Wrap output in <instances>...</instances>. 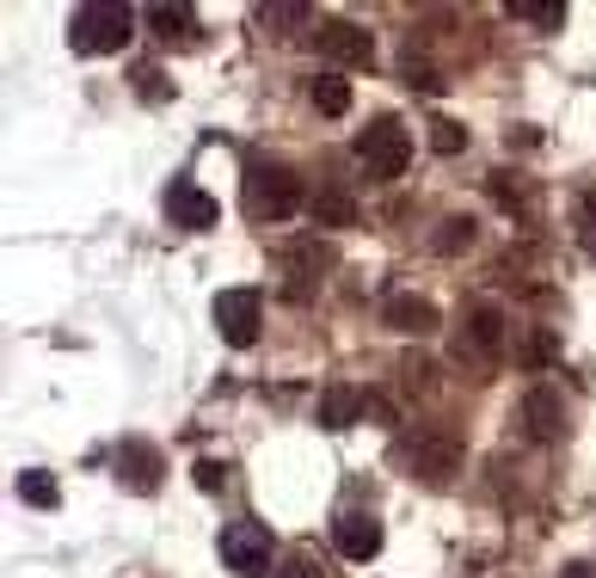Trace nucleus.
Here are the masks:
<instances>
[{
  "instance_id": "f257e3e1",
  "label": "nucleus",
  "mask_w": 596,
  "mask_h": 578,
  "mask_svg": "<svg viewBox=\"0 0 596 578\" xmlns=\"http://www.w3.org/2000/svg\"><path fill=\"white\" fill-rule=\"evenodd\" d=\"M307 210V191L290 167L277 160H252L246 167V216L252 222H290V216Z\"/></svg>"
},
{
  "instance_id": "f03ea898",
  "label": "nucleus",
  "mask_w": 596,
  "mask_h": 578,
  "mask_svg": "<svg viewBox=\"0 0 596 578\" xmlns=\"http://www.w3.org/2000/svg\"><path fill=\"white\" fill-rule=\"evenodd\" d=\"M357 160H363V172H370L375 185H394L400 172L412 167V130L400 118H375V123H363V136H357Z\"/></svg>"
},
{
  "instance_id": "7ed1b4c3",
  "label": "nucleus",
  "mask_w": 596,
  "mask_h": 578,
  "mask_svg": "<svg viewBox=\"0 0 596 578\" xmlns=\"http://www.w3.org/2000/svg\"><path fill=\"white\" fill-rule=\"evenodd\" d=\"M135 31V13L130 7H74V19H68V43H74L80 56H111L123 50Z\"/></svg>"
},
{
  "instance_id": "20e7f679",
  "label": "nucleus",
  "mask_w": 596,
  "mask_h": 578,
  "mask_svg": "<svg viewBox=\"0 0 596 578\" xmlns=\"http://www.w3.org/2000/svg\"><path fill=\"white\" fill-rule=\"evenodd\" d=\"M215 548H222L228 572H240V578H265V572H271V548H277V541H271V529H265V524H228Z\"/></svg>"
},
{
  "instance_id": "39448f33",
  "label": "nucleus",
  "mask_w": 596,
  "mask_h": 578,
  "mask_svg": "<svg viewBox=\"0 0 596 578\" xmlns=\"http://www.w3.org/2000/svg\"><path fill=\"white\" fill-rule=\"evenodd\" d=\"M210 315H215V332H222L234 351H246V345L259 339V315H265V302H259V289H222Z\"/></svg>"
},
{
  "instance_id": "423d86ee",
  "label": "nucleus",
  "mask_w": 596,
  "mask_h": 578,
  "mask_svg": "<svg viewBox=\"0 0 596 578\" xmlns=\"http://www.w3.org/2000/svg\"><path fill=\"white\" fill-rule=\"evenodd\" d=\"M412 474H424L431 487L455 480V474H462V437H449V431H418V437H412Z\"/></svg>"
},
{
  "instance_id": "0eeeda50",
  "label": "nucleus",
  "mask_w": 596,
  "mask_h": 578,
  "mask_svg": "<svg viewBox=\"0 0 596 578\" xmlns=\"http://www.w3.org/2000/svg\"><path fill=\"white\" fill-rule=\"evenodd\" d=\"M166 216H173V228H191V235H203V228H215V198L203 191V185L191 179H173L166 185Z\"/></svg>"
},
{
  "instance_id": "6e6552de",
  "label": "nucleus",
  "mask_w": 596,
  "mask_h": 578,
  "mask_svg": "<svg viewBox=\"0 0 596 578\" xmlns=\"http://www.w3.org/2000/svg\"><path fill=\"white\" fill-rule=\"evenodd\" d=\"M314 38H320V50H326L332 62H351V68H370L375 62V38L363 26H351V19H326Z\"/></svg>"
},
{
  "instance_id": "1a4fd4ad",
  "label": "nucleus",
  "mask_w": 596,
  "mask_h": 578,
  "mask_svg": "<svg viewBox=\"0 0 596 578\" xmlns=\"http://www.w3.org/2000/svg\"><path fill=\"white\" fill-rule=\"evenodd\" d=\"M382 320L394 332H406V339H431V332L443 327V315H437V302H424V296H387V308H382Z\"/></svg>"
},
{
  "instance_id": "9d476101",
  "label": "nucleus",
  "mask_w": 596,
  "mask_h": 578,
  "mask_svg": "<svg viewBox=\"0 0 596 578\" xmlns=\"http://www.w3.org/2000/svg\"><path fill=\"white\" fill-rule=\"evenodd\" d=\"M523 431H529L535 444H554V437L566 431V407H559L554 388H529V395H523Z\"/></svg>"
},
{
  "instance_id": "9b49d317",
  "label": "nucleus",
  "mask_w": 596,
  "mask_h": 578,
  "mask_svg": "<svg viewBox=\"0 0 596 578\" xmlns=\"http://www.w3.org/2000/svg\"><path fill=\"white\" fill-rule=\"evenodd\" d=\"M332 541H339L345 560H375V554H382V524H375L370 511H345L339 529H332Z\"/></svg>"
},
{
  "instance_id": "f8f14e48",
  "label": "nucleus",
  "mask_w": 596,
  "mask_h": 578,
  "mask_svg": "<svg viewBox=\"0 0 596 578\" xmlns=\"http://www.w3.org/2000/svg\"><path fill=\"white\" fill-rule=\"evenodd\" d=\"M363 407H370V395H363V388H351V381H332L326 395H320V425H326V431H351V425L363 419Z\"/></svg>"
},
{
  "instance_id": "ddd939ff",
  "label": "nucleus",
  "mask_w": 596,
  "mask_h": 578,
  "mask_svg": "<svg viewBox=\"0 0 596 578\" xmlns=\"http://www.w3.org/2000/svg\"><path fill=\"white\" fill-rule=\"evenodd\" d=\"M467 339H474L479 357H498L504 351V308L498 302H479L474 315H467Z\"/></svg>"
},
{
  "instance_id": "4468645a",
  "label": "nucleus",
  "mask_w": 596,
  "mask_h": 578,
  "mask_svg": "<svg viewBox=\"0 0 596 578\" xmlns=\"http://www.w3.org/2000/svg\"><path fill=\"white\" fill-rule=\"evenodd\" d=\"M307 99H314L320 118H345V111H351V80H339V74H314V80H307Z\"/></svg>"
},
{
  "instance_id": "2eb2a0df",
  "label": "nucleus",
  "mask_w": 596,
  "mask_h": 578,
  "mask_svg": "<svg viewBox=\"0 0 596 578\" xmlns=\"http://www.w3.org/2000/svg\"><path fill=\"white\" fill-rule=\"evenodd\" d=\"M118 468L130 474L135 492H148V487H154V474H160V456H154L148 444H123V449H118Z\"/></svg>"
},
{
  "instance_id": "dca6fc26",
  "label": "nucleus",
  "mask_w": 596,
  "mask_h": 578,
  "mask_svg": "<svg viewBox=\"0 0 596 578\" xmlns=\"http://www.w3.org/2000/svg\"><path fill=\"white\" fill-rule=\"evenodd\" d=\"M474 235H479V228H474V216H443V222H437V235H431V247H437L443 259H455V252H467V247H474Z\"/></svg>"
},
{
  "instance_id": "f3484780",
  "label": "nucleus",
  "mask_w": 596,
  "mask_h": 578,
  "mask_svg": "<svg viewBox=\"0 0 596 578\" xmlns=\"http://www.w3.org/2000/svg\"><path fill=\"white\" fill-rule=\"evenodd\" d=\"M13 492H19V499H26V505H31V511H50V505L62 499V492H55V480H50V474H43V468H26V474H19V480H13Z\"/></svg>"
},
{
  "instance_id": "a211bd4d",
  "label": "nucleus",
  "mask_w": 596,
  "mask_h": 578,
  "mask_svg": "<svg viewBox=\"0 0 596 578\" xmlns=\"http://www.w3.org/2000/svg\"><path fill=\"white\" fill-rule=\"evenodd\" d=\"M351 222H357V203L345 191H320L314 198V228H351Z\"/></svg>"
},
{
  "instance_id": "6ab92c4d",
  "label": "nucleus",
  "mask_w": 596,
  "mask_h": 578,
  "mask_svg": "<svg viewBox=\"0 0 596 578\" xmlns=\"http://www.w3.org/2000/svg\"><path fill=\"white\" fill-rule=\"evenodd\" d=\"M148 26H154L160 38H191V31H198V13H191V7H148Z\"/></svg>"
},
{
  "instance_id": "aec40b11",
  "label": "nucleus",
  "mask_w": 596,
  "mask_h": 578,
  "mask_svg": "<svg viewBox=\"0 0 596 578\" xmlns=\"http://www.w3.org/2000/svg\"><path fill=\"white\" fill-rule=\"evenodd\" d=\"M511 13L529 19V26H547V31L566 26V7H559V0H511Z\"/></svg>"
},
{
  "instance_id": "412c9836",
  "label": "nucleus",
  "mask_w": 596,
  "mask_h": 578,
  "mask_svg": "<svg viewBox=\"0 0 596 578\" xmlns=\"http://www.w3.org/2000/svg\"><path fill=\"white\" fill-rule=\"evenodd\" d=\"M259 26H271V31L307 26V7H302V0H271V7H259Z\"/></svg>"
},
{
  "instance_id": "4be33fe9",
  "label": "nucleus",
  "mask_w": 596,
  "mask_h": 578,
  "mask_svg": "<svg viewBox=\"0 0 596 578\" xmlns=\"http://www.w3.org/2000/svg\"><path fill=\"white\" fill-rule=\"evenodd\" d=\"M486 191H492V198L504 203V210L529 216V203H523V179H517V172H492V179H486Z\"/></svg>"
},
{
  "instance_id": "5701e85b",
  "label": "nucleus",
  "mask_w": 596,
  "mask_h": 578,
  "mask_svg": "<svg viewBox=\"0 0 596 578\" xmlns=\"http://www.w3.org/2000/svg\"><path fill=\"white\" fill-rule=\"evenodd\" d=\"M523 363H529V369H554V363H559V339L542 327L529 345H523Z\"/></svg>"
},
{
  "instance_id": "b1692460",
  "label": "nucleus",
  "mask_w": 596,
  "mask_h": 578,
  "mask_svg": "<svg viewBox=\"0 0 596 578\" xmlns=\"http://www.w3.org/2000/svg\"><path fill=\"white\" fill-rule=\"evenodd\" d=\"M431 148H437V155H462V148H467V130L455 118H437V123H431Z\"/></svg>"
},
{
  "instance_id": "393cba45",
  "label": "nucleus",
  "mask_w": 596,
  "mask_h": 578,
  "mask_svg": "<svg viewBox=\"0 0 596 578\" xmlns=\"http://www.w3.org/2000/svg\"><path fill=\"white\" fill-rule=\"evenodd\" d=\"M135 92H142V99H160V92L173 99V87H160V68H135Z\"/></svg>"
},
{
  "instance_id": "a878e982",
  "label": "nucleus",
  "mask_w": 596,
  "mask_h": 578,
  "mask_svg": "<svg viewBox=\"0 0 596 578\" xmlns=\"http://www.w3.org/2000/svg\"><path fill=\"white\" fill-rule=\"evenodd\" d=\"M191 474H198V487H203V492H222V480H228V468H222V461H198Z\"/></svg>"
},
{
  "instance_id": "bb28decb",
  "label": "nucleus",
  "mask_w": 596,
  "mask_h": 578,
  "mask_svg": "<svg viewBox=\"0 0 596 578\" xmlns=\"http://www.w3.org/2000/svg\"><path fill=\"white\" fill-rule=\"evenodd\" d=\"M400 376H406V388H412V381L424 388V381H431V363H424V357H406V363H400Z\"/></svg>"
},
{
  "instance_id": "cd10ccee",
  "label": "nucleus",
  "mask_w": 596,
  "mask_h": 578,
  "mask_svg": "<svg viewBox=\"0 0 596 578\" xmlns=\"http://www.w3.org/2000/svg\"><path fill=\"white\" fill-rule=\"evenodd\" d=\"M283 578H320V566H314V560H307V554H295V560H290V566H283Z\"/></svg>"
},
{
  "instance_id": "c85d7f7f",
  "label": "nucleus",
  "mask_w": 596,
  "mask_h": 578,
  "mask_svg": "<svg viewBox=\"0 0 596 578\" xmlns=\"http://www.w3.org/2000/svg\"><path fill=\"white\" fill-rule=\"evenodd\" d=\"M584 247H590V259H596V203H584Z\"/></svg>"
},
{
  "instance_id": "c756f323",
  "label": "nucleus",
  "mask_w": 596,
  "mask_h": 578,
  "mask_svg": "<svg viewBox=\"0 0 596 578\" xmlns=\"http://www.w3.org/2000/svg\"><path fill=\"white\" fill-rule=\"evenodd\" d=\"M370 412H375L382 425H394V407H387V395H370Z\"/></svg>"
},
{
  "instance_id": "7c9ffc66",
  "label": "nucleus",
  "mask_w": 596,
  "mask_h": 578,
  "mask_svg": "<svg viewBox=\"0 0 596 578\" xmlns=\"http://www.w3.org/2000/svg\"><path fill=\"white\" fill-rule=\"evenodd\" d=\"M566 578H596V572H584V566H572V572Z\"/></svg>"
}]
</instances>
